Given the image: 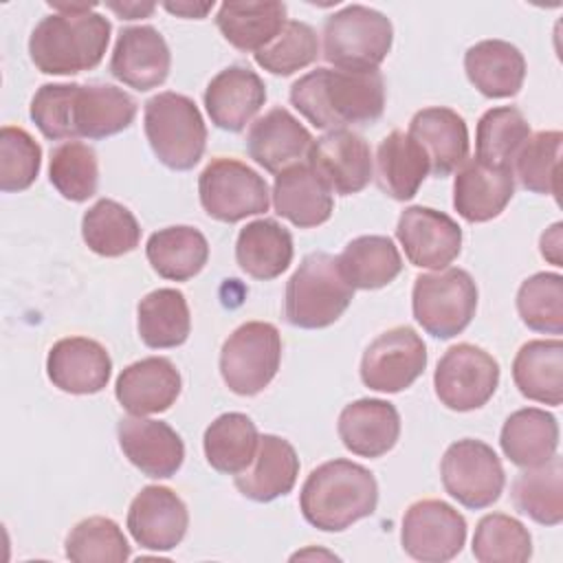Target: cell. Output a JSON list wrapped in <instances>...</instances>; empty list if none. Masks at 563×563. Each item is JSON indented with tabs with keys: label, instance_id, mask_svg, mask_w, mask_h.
I'll list each match as a JSON object with an SVG mask.
<instances>
[{
	"label": "cell",
	"instance_id": "cell-38",
	"mask_svg": "<svg viewBox=\"0 0 563 563\" xmlns=\"http://www.w3.org/2000/svg\"><path fill=\"white\" fill-rule=\"evenodd\" d=\"M257 442L255 422L246 413L229 411L205 429L202 449L211 468L224 475H238L253 462Z\"/></svg>",
	"mask_w": 563,
	"mask_h": 563
},
{
	"label": "cell",
	"instance_id": "cell-44",
	"mask_svg": "<svg viewBox=\"0 0 563 563\" xmlns=\"http://www.w3.org/2000/svg\"><path fill=\"white\" fill-rule=\"evenodd\" d=\"M561 141L563 134L559 130H541L528 136L512 163V174L523 189L559 200Z\"/></svg>",
	"mask_w": 563,
	"mask_h": 563
},
{
	"label": "cell",
	"instance_id": "cell-19",
	"mask_svg": "<svg viewBox=\"0 0 563 563\" xmlns=\"http://www.w3.org/2000/svg\"><path fill=\"white\" fill-rule=\"evenodd\" d=\"M172 66V53L158 29L128 26L121 29L110 57V73L121 84L145 92L158 88Z\"/></svg>",
	"mask_w": 563,
	"mask_h": 563
},
{
	"label": "cell",
	"instance_id": "cell-13",
	"mask_svg": "<svg viewBox=\"0 0 563 563\" xmlns=\"http://www.w3.org/2000/svg\"><path fill=\"white\" fill-rule=\"evenodd\" d=\"M427 367V345L409 325L380 332L363 352L361 380L383 394H398L411 387Z\"/></svg>",
	"mask_w": 563,
	"mask_h": 563
},
{
	"label": "cell",
	"instance_id": "cell-2",
	"mask_svg": "<svg viewBox=\"0 0 563 563\" xmlns=\"http://www.w3.org/2000/svg\"><path fill=\"white\" fill-rule=\"evenodd\" d=\"M290 103L319 130L367 125L385 110V81L378 70L314 68L290 86Z\"/></svg>",
	"mask_w": 563,
	"mask_h": 563
},
{
	"label": "cell",
	"instance_id": "cell-45",
	"mask_svg": "<svg viewBox=\"0 0 563 563\" xmlns=\"http://www.w3.org/2000/svg\"><path fill=\"white\" fill-rule=\"evenodd\" d=\"M521 321L543 334L563 332V277L559 273H534L517 290Z\"/></svg>",
	"mask_w": 563,
	"mask_h": 563
},
{
	"label": "cell",
	"instance_id": "cell-23",
	"mask_svg": "<svg viewBox=\"0 0 563 563\" xmlns=\"http://www.w3.org/2000/svg\"><path fill=\"white\" fill-rule=\"evenodd\" d=\"M407 134L422 147L429 158V172L444 178L468 158V130L464 119L444 106L418 110Z\"/></svg>",
	"mask_w": 563,
	"mask_h": 563
},
{
	"label": "cell",
	"instance_id": "cell-33",
	"mask_svg": "<svg viewBox=\"0 0 563 563\" xmlns=\"http://www.w3.org/2000/svg\"><path fill=\"white\" fill-rule=\"evenodd\" d=\"M429 174L422 147L402 130H391L376 150V183L394 200H411Z\"/></svg>",
	"mask_w": 563,
	"mask_h": 563
},
{
	"label": "cell",
	"instance_id": "cell-3",
	"mask_svg": "<svg viewBox=\"0 0 563 563\" xmlns=\"http://www.w3.org/2000/svg\"><path fill=\"white\" fill-rule=\"evenodd\" d=\"M31 37L29 55L44 75H77L101 64L110 44L112 26L95 11V4H53Z\"/></svg>",
	"mask_w": 563,
	"mask_h": 563
},
{
	"label": "cell",
	"instance_id": "cell-47",
	"mask_svg": "<svg viewBox=\"0 0 563 563\" xmlns=\"http://www.w3.org/2000/svg\"><path fill=\"white\" fill-rule=\"evenodd\" d=\"M255 64L268 70L271 75L288 77L306 66H310L319 57V37L317 31L299 20H286L279 35L253 53Z\"/></svg>",
	"mask_w": 563,
	"mask_h": 563
},
{
	"label": "cell",
	"instance_id": "cell-18",
	"mask_svg": "<svg viewBox=\"0 0 563 563\" xmlns=\"http://www.w3.org/2000/svg\"><path fill=\"white\" fill-rule=\"evenodd\" d=\"M117 438L130 464L147 477H172L183 466V438L163 420L125 416L117 422Z\"/></svg>",
	"mask_w": 563,
	"mask_h": 563
},
{
	"label": "cell",
	"instance_id": "cell-37",
	"mask_svg": "<svg viewBox=\"0 0 563 563\" xmlns=\"http://www.w3.org/2000/svg\"><path fill=\"white\" fill-rule=\"evenodd\" d=\"M136 328L141 341L152 350L183 345L191 332V317L185 295L176 288H158L147 292L136 308Z\"/></svg>",
	"mask_w": 563,
	"mask_h": 563
},
{
	"label": "cell",
	"instance_id": "cell-48",
	"mask_svg": "<svg viewBox=\"0 0 563 563\" xmlns=\"http://www.w3.org/2000/svg\"><path fill=\"white\" fill-rule=\"evenodd\" d=\"M42 167V147L35 139L18 125H2L0 130V189H29Z\"/></svg>",
	"mask_w": 563,
	"mask_h": 563
},
{
	"label": "cell",
	"instance_id": "cell-36",
	"mask_svg": "<svg viewBox=\"0 0 563 563\" xmlns=\"http://www.w3.org/2000/svg\"><path fill=\"white\" fill-rule=\"evenodd\" d=\"M345 282L356 290H376L391 284L402 271V257L387 235H361L347 242L336 257Z\"/></svg>",
	"mask_w": 563,
	"mask_h": 563
},
{
	"label": "cell",
	"instance_id": "cell-11",
	"mask_svg": "<svg viewBox=\"0 0 563 563\" xmlns=\"http://www.w3.org/2000/svg\"><path fill=\"white\" fill-rule=\"evenodd\" d=\"M440 475L444 490L471 510L493 506L506 484L497 453L475 438H462L449 444L440 462Z\"/></svg>",
	"mask_w": 563,
	"mask_h": 563
},
{
	"label": "cell",
	"instance_id": "cell-10",
	"mask_svg": "<svg viewBox=\"0 0 563 563\" xmlns=\"http://www.w3.org/2000/svg\"><path fill=\"white\" fill-rule=\"evenodd\" d=\"M198 196L205 213L218 222H240L268 211L266 180L238 158L218 156L198 176Z\"/></svg>",
	"mask_w": 563,
	"mask_h": 563
},
{
	"label": "cell",
	"instance_id": "cell-29",
	"mask_svg": "<svg viewBox=\"0 0 563 563\" xmlns=\"http://www.w3.org/2000/svg\"><path fill=\"white\" fill-rule=\"evenodd\" d=\"M468 81L488 99L515 97L526 79L523 53L506 40H482L464 55Z\"/></svg>",
	"mask_w": 563,
	"mask_h": 563
},
{
	"label": "cell",
	"instance_id": "cell-31",
	"mask_svg": "<svg viewBox=\"0 0 563 563\" xmlns=\"http://www.w3.org/2000/svg\"><path fill=\"white\" fill-rule=\"evenodd\" d=\"M512 380L528 400L559 407L563 400L561 339H534L523 343L512 361Z\"/></svg>",
	"mask_w": 563,
	"mask_h": 563
},
{
	"label": "cell",
	"instance_id": "cell-6",
	"mask_svg": "<svg viewBox=\"0 0 563 563\" xmlns=\"http://www.w3.org/2000/svg\"><path fill=\"white\" fill-rule=\"evenodd\" d=\"M143 128L154 156L169 169L187 172L205 154L207 125L194 99L180 92H158L145 101Z\"/></svg>",
	"mask_w": 563,
	"mask_h": 563
},
{
	"label": "cell",
	"instance_id": "cell-14",
	"mask_svg": "<svg viewBox=\"0 0 563 563\" xmlns=\"http://www.w3.org/2000/svg\"><path fill=\"white\" fill-rule=\"evenodd\" d=\"M466 541L464 517L442 499L413 501L402 517V550L422 563L455 559Z\"/></svg>",
	"mask_w": 563,
	"mask_h": 563
},
{
	"label": "cell",
	"instance_id": "cell-34",
	"mask_svg": "<svg viewBox=\"0 0 563 563\" xmlns=\"http://www.w3.org/2000/svg\"><path fill=\"white\" fill-rule=\"evenodd\" d=\"M286 24V4L266 2H222L216 13V26L222 37L244 53H257L268 46Z\"/></svg>",
	"mask_w": 563,
	"mask_h": 563
},
{
	"label": "cell",
	"instance_id": "cell-22",
	"mask_svg": "<svg viewBox=\"0 0 563 563\" xmlns=\"http://www.w3.org/2000/svg\"><path fill=\"white\" fill-rule=\"evenodd\" d=\"M266 86L246 66H227L205 88V108L211 123L227 132H242L262 110Z\"/></svg>",
	"mask_w": 563,
	"mask_h": 563
},
{
	"label": "cell",
	"instance_id": "cell-9",
	"mask_svg": "<svg viewBox=\"0 0 563 563\" xmlns=\"http://www.w3.org/2000/svg\"><path fill=\"white\" fill-rule=\"evenodd\" d=\"M282 363V336L268 321H246L220 350V374L238 396H255L275 378Z\"/></svg>",
	"mask_w": 563,
	"mask_h": 563
},
{
	"label": "cell",
	"instance_id": "cell-41",
	"mask_svg": "<svg viewBox=\"0 0 563 563\" xmlns=\"http://www.w3.org/2000/svg\"><path fill=\"white\" fill-rule=\"evenodd\" d=\"M530 136V123L521 110L499 106L486 110L475 130V158L490 167L512 169L521 145Z\"/></svg>",
	"mask_w": 563,
	"mask_h": 563
},
{
	"label": "cell",
	"instance_id": "cell-24",
	"mask_svg": "<svg viewBox=\"0 0 563 563\" xmlns=\"http://www.w3.org/2000/svg\"><path fill=\"white\" fill-rule=\"evenodd\" d=\"M515 196L512 169L490 167L477 158H466L453 180V207L466 222H488L497 218Z\"/></svg>",
	"mask_w": 563,
	"mask_h": 563
},
{
	"label": "cell",
	"instance_id": "cell-20",
	"mask_svg": "<svg viewBox=\"0 0 563 563\" xmlns=\"http://www.w3.org/2000/svg\"><path fill=\"white\" fill-rule=\"evenodd\" d=\"M46 374L48 380L66 394H97L110 380L112 358L95 339L66 336L48 350Z\"/></svg>",
	"mask_w": 563,
	"mask_h": 563
},
{
	"label": "cell",
	"instance_id": "cell-25",
	"mask_svg": "<svg viewBox=\"0 0 563 563\" xmlns=\"http://www.w3.org/2000/svg\"><path fill=\"white\" fill-rule=\"evenodd\" d=\"M336 431L343 446L354 455L380 457L389 453L400 438V416L387 400L361 398L343 407Z\"/></svg>",
	"mask_w": 563,
	"mask_h": 563
},
{
	"label": "cell",
	"instance_id": "cell-16",
	"mask_svg": "<svg viewBox=\"0 0 563 563\" xmlns=\"http://www.w3.org/2000/svg\"><path fill=\"white\" fill-rule=\"evenodd\" d=\"M396 238L407 260L418 268L442 271L462 251V229L444 211L413 205L407 207L396 224Z\"/></svg>",
	"mask_w": 563,
	"mask_h": 563
},
{
	"label": "cell",
	"instance_id": "cell-43",
	"mask_svg": "<svg viewBox=\"0 0 563 563\" xmlns=\"http://www.w3.org/2000/svg\"><path fill=\"white\" fill-rule=\"evenodd\" d=\"M473 556L479 563H523L532 556V537L519 519L490 512L477 521Z\"/></svg>",
	"mask_w": 563,
	"mask_h": 563
},
{
	"label": "cell",
	"instance_id": "cell-49",
	"mask_svg": "<svg viewBox=\"0 0 563 563\" xmlns=\"http://www.w3.org/2000/svg\"><path fill=\"white\" fill-rule=\"evenodd\" d=\"M561 229L563 224L561 222H554L548 231H543L541 235V255L554 264V266H563V260H561Z\"/></svg>",
	"mask_w": 563,
	"mask_h": 563
},
{
	"label": "cell",
	"instance_id": "cell-7",
	"mask_svg": "<svg viewBox=\"0 0 563 563\" xmlns=\"http://www.w3.org/2000/svg\"><path fill=\"white\" fill-rule=\"evenodd\" d=\"M394 26L389 18L365 4H347L328 15L323 24V57L334 68L372 73L391 51Z\"/></svg>",
	"mask_w": 563,
	"mask_h": 563
},
{
	"label": "cell",
	"instance_id": "cell-17",
	"mask_svg": "<svg viewBox=\"0 0 563 563\" xmlns=\"http://www.w3.org/2000/svg\"><path fill=\"white\" fill-rule=\"evenodd\" d=\"M187 526V506L167 486L141 488L128 508V530L145 550H174L185 539Z\"/></svg>",
	"mask_w": 563,
	"mask_h": 563
},
{
	"label": "cell",
	"instance_id": "cell-27",
	"mask_svg": "<svg viewBox=\"0 0 563 563\" xmlns=\"http://www.w3.org/2000/svg\"><path fill=\"white\" fill-rule=\"evenodd\" d=\"M312 134L286 108L275 106L251 123L246 134L249 156L271 174H279L308 154Z\"/></svg>",
	"mask_w": 563,
	"mask_h": 563
},
{
	"label": "cell",
	"instance_id": "cell-32",
	"mask_svg": "<svg viewBox=\"0 0 563 563\" xmlns=\"http://www.w3.org/2000/svg\"><path fill=\"white\" fill-rule=\"evenodd\" d=\"M499 444L504 455L521 468L545 464L559 449V422L539 407H526L510 413L501 427Z\"/></svg>",
	"mask_w": 563,
	"mask_h": 563
},
{
	"label": "cell",
	"instance_id": "cell-15",
	"mask_svg": "<svg viewBox=\"0 0 563 563\" xmlns=\"http://www.w3.org/2000/svg\"><path fill=\"white\" fill-rule=\"evenodd\" d=\"M308 165L332 194L352 196L363 191L374 176V161L367 141L352 130H330L312 139Z\"/></svg>",
	"mask_w": 563,
	"mask_h": 563
},
{
	"label": "cell",
	"instance_id": "cell-12",
	"mask_svg": "<svg viewBox=\"0 0 563 563\" xmlns=\"http://www.w3.org/2000/svg\"><path fill=\"white\" fill-rule=\"evenodd\" d=\"M499 385V363L473 343L449 347L433 372V387L440 402L453 411L484 407Z\"/></svg>",
	"mask_w": 563,
	"mask_h": 563
},
{
	"label": "cell",
	"instance_id": "cell-5",
	"mask_svg": "<svg viewBox=\"0 0 563 563\" xmlns=\"http://www.w3.org/2000/svg\"><path fill=\"white\" fill-rule=\"evenodd\" d=\"M352 299L354 288L345 282L336 257L314 251L301 260L286 284L284 317L295 328H328L347 310Z\"/></svg>",
	"mask_w": 563,
	"mask_h": 563
},
{
	"label": "cell",
	"instance_id": "cell-40",
	"mask_svg": "<svg viewBox=\"0 0 563 563\" xmlns=\"http://www.w3.org/2000/svg\"><path fill=\"white\" fill-rule=\"evenodd\" d=\"M86 246L101 257H121L139 246L141 227L134 213L117 200H97L81 218Z\"/></svg>",
	"mask_w": 563,
	"mask_h": 563
},
{
	"label": "cell",
	"instance_id": "cell-46",
	"mask_svg": "<svg viewBox=\"0 0 563 563\" xmlns=\"http://www.w3.org/2000/svg\"><path fill=\"white\" fill-rule=\"evenodd\" d=\"M66 559L75 563H123L130 559V545L117 521L108 517H88L66 537Z\"/></svg>",
	"mask_w": 563,
	"mask_h": 563
},
{
	"label": "cell",
	"instance_id": "cell-26",
	"mask_svg": "<svg viewBox=\"0 0 563 563\" xmlns=\"http://www.w3.org/2000/svg\"><path fill=\"white\" fill-rule=\"evenodd\" d=\"M275 213L299 229H312L330 220L334 198L328 185L308 163H292L275 176L273 183Z\"/></svg>",
	"mask_w": 563,
	"mask_h": 563
},
{
	"label": "cell",
	"instance_id": "cell-4",
	"mask_svg": "<svg viewBox=\"0 0 563 563\" xmlns=\"http://www.w3.org/2000/svg\"><path fill=\"white\" fill-rule=\"evenodd\" d=\"M376 504L378 484L374 473L343 457L312 468L299 493L303 519L323 532L350 528L358 519L369 517Z\"/></svg>",
	"mask_w": 563,
	"mask_h": 563
},
{
	"label": "cell",
	"instance_id": "cell-35",
	"mask_svg": "<svg viewBox=\"0 0 563 563\" xmlns=\"http://www.w3.org/2000/svg\"><path fill=\"white\" fill-rule=\"evenodd\" d=\"M145 255L154 273L163 279L187 282L205 268L209 260V244L196 227L176 224L154 231L147 238Z\"/></svg>",
	"mask_w": 563,
	"mask_h": 563
},
{
	"label": "cell",
	"instance_id": "cell-30",
	"mask_svg": "<svg viewBox=\"0 0 563 563\" xmlns=\"http://www.w3.org/2000/svg\"><path fill=\"white\" fill-rule=\"evenodd\" d=\"M292 235L273 218H260L240 229L235 262L253 279H275L292 262Z\"/></svg>",
	"mask_w": 563,
	"mask_h": 563
},
{
	"label": "cell",
	"instance_id": "cell-50",
	"mask_svg": "<svg viewBox=\"0 0 563 563\" xmlns=\"http://www.w3.org/2000/svg\"><path fill=\"white\" fill-rule=\"evenodd\" d=\"M169 13H174V15H180V18H196V20H200V18H205L211 9H213V2H202V4H198V2H165L163 4Z\"/></svg>",
	"mask_w": 563,
	"mask_h": 563
},
{
	"label": "cell",
	"instance_id": "cell-42",
	"mask_svg": "<svg viewBox=\"0 0 563 563\" xmlns=\"http://www.w3.org/2000/svg\"><path fill=\"white\" fill-rule=\"evenodd\" d=\"M48 180L57 194L70 202H84L97 194V152L81 141H66L51 152Z\"/></svg>",
	"mask_w": 563,
	"mask_h": 563
},
{
	"label": "cell",
	"instance_id": "cell-8",
	"mask_svg": "<svg viewBox=\"0 0 563 563\" xmlns=\"http://www.w3.org/2000/svg\"><path fill=\"white\" fill-rule=\"evenodd\" d=\"M413 319L435 339H453L468 328L477 310V286L464 268L422 273L411 290Z\"/></svg>",
	"mask_w": 563,
	"mask_h": 563
},
{
	"label": "cell",
	"instance_id": "cell-51",
	"mask_svg": "<svg viewBox=\"0 0 563 563\" xmlns=\"http://www.w3.org/2000/svg\"><path fill=\"white\" fill-rule=\"evenodd\" d=\"M108 9H112L121 20H136V18H147V15H152V11H154L156 7H154V4H139V2H123V4L110 2Z\"/></svg>",
	"mask_w": 563,
	"mask_h": 563
},
{
	"label": "cell",
	"instance_id": "cell-1",
	"mask_svg": "<svg viewBox=\"0 0 563 563\" xmlns=\"http://www.w3.org/2000/svg\"><path fill=\"white\" fill-rule=\"evenodd\" d=\"M29 114L51 141H97L128 130L136 101L112 84H44L33 95Z\"/></svg>",
	"mask_w": 563,
	"mask_h": 563
},
{
	"label": "cell",
	"instance_id": "cell-21",
	"mask_svg": "<svg viewBox=\"0 0 563 563\" xmlns=\"http://www.w3.org/2000/svg\"><path fill=\"white\" fill-rule=\"evenodd\" d=\"M180 389L183 378L176 365L165 356H147L119 374L114 396L132 416H152L167 411L180 396Z\"/></svg>",
	"mask_w": 563,
	"mask_h": 563
},
{
	"label": "cell",
	"instance_id": "cell-39",
	"mask_svg": "<svg viewBox=\"0 0 563 563\" xmlns=\"http://www.w3.org/2000/svg\"><path fill=\"white\" fill-rule=\"evenodd\" d=\"M512 504L541 526H559L563 521V462L552 455L545 464L526 468L510 486Z\"/></svg>",
	"mask_w": 563,
	"mask_h": 563
},
{
	"label": "cell",
	"instance_id": "cell-28",
	"mask_svg": "<svg viewBox=\"0 0 563 563\" xmlns=\"http://www.w3.org/2000/svg\"><path fill=\"white\" fill-rule=\"evenodd\" d=\"M299 475L295 446L279 435H260L253 462L235 475V488L253 501H273L292 490Z\"/></svg>",
	"mask_w": 563,
	"mask_h": 563
}]
</instances>
